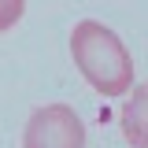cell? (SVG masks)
Returning <instances> with one entry per match:
<instances>
[{
	"label": "cell",
	"mask_w": 148,
	"mask_h": 148,
	"mask_svg": "<svg viewBox=\"0 0 148 148\" xmlns=\"http://www.w3.org/2000/svg\"><path fill=\"white\" fill-rule=\"evenodd\" d=\"M71 56L82 71V78L104 96H122L133 85V59H130L126 45L119 41L115 30H108L96 18H85L74 26Z\"/></svg>",
	"instance_id": "obj_1"
},
{
	"label": "cell",
	"mask_w": 148,
	"mask_h": 148,
	"mask_svg": "<svg viewBox=\"0 0 148 148\" xmlns=\"http://www.w3.org/2000/svg\"><path fill=\"white\" fill-rule=\"evenodd\" d=\"M22 148H85V126L67 104L37 108L22 130Z\"/></svg>",
	"instance_id": "obj_2"
},
{
	"label": "cell",
	"mask_w": 148,
	"mask_h": 148,
	"mask_svg": "<svg viewBox=\"0 0 148 148\" xmlns=\"http://www.w3.org/2000/svg\"><path fill=\"white\" fill-rule=\"evenodd\" d=\"M119 122H122V137L133 148H148V82L126 96Z\"/></svg>",
	"instance_id": "obj_3"
},
{
	"label": "cell",
	"mask_w": 148,
	"mask_h": 148,
	"mask_svg": "<svg viewBox=\"0 0 148 148\" xmlns=\"http://www.w3.org/2000/svg\"><path fill=\"white\" fill-rule=\"evenodd\" d=\"M22 8H26V0H0V34L22 18Z\"/></svg>",
	"instance_id": "obj_4"
}]
</instances>
